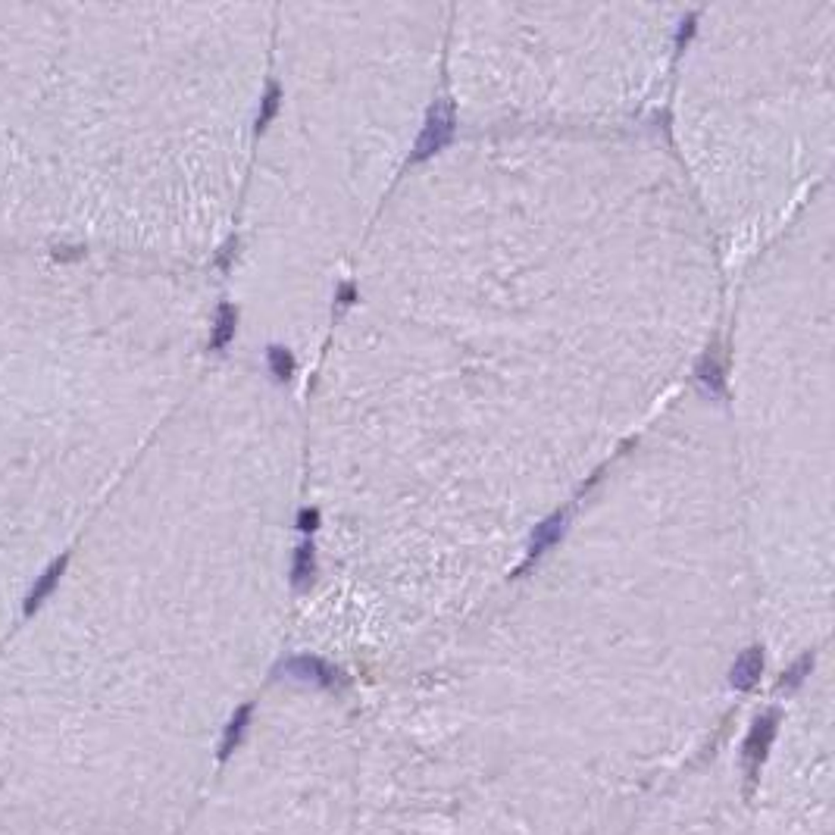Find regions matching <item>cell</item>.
<instances>
[{
    "mask_svg": "<svg viewBox=\"0 0 835 835\" xmlns=\"http://www.w3.org/2000/svg\"><path fill=\"white\" fill-rule=\"evenodd\" d=\"M776 729H779V714L776 710H770V714L757 716L748 738H744L742 757H744V776H748V785H754L757 776H761V767H763V761H767V754L773 748Z\"/></svg>",
    "mask_w": 835,
    "mask_h": 835,
    "instance_id": "1",
    "label": "cell"
},
{
    "mask_svg": "<svg viewBox=\"0 0 835 835\" xmlns=\"http://www.w3.org/2000/svg\"><path fill=\"white\" fill-rule=\"evenodd\" d=\"M454 135V110L447 103H435L426 116V126L417 138V148H413V160L423 163L429 160L435 150H441Z\"/></svg>",
    "mask_w": 835,
    "mask_h": 835,
    "instance_id": "2",
    "label": "cell"
},
{
    "mask_svg": "<svg viewBox=\"0 0 835 835\" xmlns=\"http://www.w3.org/2000/svg\"><path fill=\"white\" fill-rule=\"evenodd\" d=\"M279 673L292 676V679H298V682H313V686H320V688H335V679H338L335 669L322 657H313V654H298V657L285 660V664L279 667Z\"/></svg>",
    "mask_w": 835,
    "mask_h": 835,
    "instance_id": "3",
    "label": "cell"
},
{
    "mask_svg": "<svg viewBox=\"0 0 835 835\" xmlns=\"http://www.w3.org/2000/svg\"><path fill=\"white\" fill-rule=\"evenodd\" d=\"M761 673H763V651L761 648H748V651L738 654L733 669H729V686L735 692H751L761 682Z\"/></svg>",
    "mask_w": 835,
    "mask_h": 835,
    "instance_id": "4",
    "label": "cell"
},
{
    "mask_svg": "<svg viewBox=\"0 0 835 835\" xmlns=\"http://www.w3.org/2000/svg\"><path fill=\"white\" fill-rule=\"evenodd\" d=\"M563 535V516H551V520H544L542 526H535L533 538H529V561H535V557H542L544 551L551 548V544H557Z\"/></svg>",
    "mask_w": 835,
    "mask_h": 835,
    "instance_id": "5",
    "label": "cell"
},
{
    "mask_svg": "<svg viewBox=\"0 0 835 835\" xmlns=\"http://www.w3.org/2000/svg\"><path fill=\"white\" fill-rule=\"evenodd\" d=\"M251 714H254V707H251V704H241V707L235 710V716L229 720V726H226V733H223V744H219V761H226V757H229L232 751L241 744V738H245L247 723H251Z\"/></svg>",
    "mask_w": 835,
    "mask_h": 835,
    "instance_id": "6",
    "label": "cell"
},
{
    "mask_svg": "<svg viewBox=\"0 0 835 835\" xmlns=\"http://www.w3.org/2000/svg\"><path fill=\"white\" fill-rule=\"evenodd\" d=\"M313 576H316V554H313V544H301L298 551H294V563H292V582L298 591H307L310 585H313Z\"/></svg>",
    "mask_w": 835,
    "mask_h": 835,
    "instance_id": "7",
    "label": "cell"
},
{
    "mask_svg": "<svg viewBox=\"0 0 835 835\" xmlns=\"http://www.w3.org/2000/svg\"><path fill=\"white\" fill-rule=\"evenodd\" d=\"M63 567H66V557H60L57 563H53L51 570L41 576V582L34 585L32 589V595H29V601H25V613H32V610H38L41 604H44V598L51 595L53 589H57V582H60V572H63Z\"/></svg>",
    "mask_w": 835,
    "mask_h": 835,
    "instance_id": "8",
    "label": "cell"
},
{
    "mask_svg": "<svg viewBox=\"0 0 835 835\" xmlns=\"http://www.w3.org/2000/svg\"><path fill=\"white\" fill-rule=\"evenodd\" d=\"M695 376H698V385L704 391H714V395H720L723 391V363L716 354H704Z\"/></svg>",
    "mask_w": 835,
    "mask_h": 835,
    "instance_id": "9",
    "label": "cell"
},
{
    "mask_svg": "<svg viewBox=\"0 0 835 835\" xmlns=\"http://www.w3.org/2000/svg\"><path fill=\"white\" fill-rule=\"evenodd\" d=\"M235 322H238V313H235L232 303H223L216 310V326H213V338L210 348H226V344L235 338Z\"/></svg>",
    "mask_w": 835,
    "mask_h": 835,
    "instance_id": "10",
    "label": "cell"
},
{
    "mask_svg": "<svg viewBox=\"0 0 835 835\" xmlns=\"http://www.w3.org/2000/svg\"><path fill=\"white\" fill-rule=\"evenodd\" d=\"M266 363H269V372L275 376V382H288V379L294 376V367H298L292 350H285V348H269Z\"/></svg>",
    "mask_w": 835,
    "mask_h": 835,
    "instance_id": "11",
    "label": "cell"
},
{
    "mask_svg": "<svg viewBox=\"0 0 835 835\" xmlns=\"http://www.w3.org/2000/svg\"><path fill=\"white\" fill-rule=\"evenodd\" d=\"M811 669H813V657H811V654H804L801 660H795V664L785 669L782 682H779V686H782V688H798L807 679V676H811Z\"/></svg>",
    "mask_w": 835,
    "mask_h": 835,
    "instance_id": "12",
    "label": "cell"
},
{
    "mask_svg": "<svg viewBox=\"0 0 835 835\" xmlns=\"http://www.w3.org/2000/svg\"><path fill=\"white\" fill-rule=\"evenodd\" d=\"M275 110H279V88H269L266 91V98H264V103H260V113H257V129H266L269 126V120L275 116Z\"/></svg>",
    "mask_w": 835,
    "mask_h": 835,
    "instance_id": "13",
    "label": "cell"
},
{
    "mask_svg": "<svg viewBox=\"0 0 835 835\" xmlns=\"http://www.w3.org/2000/svg\"><path fill=\"white\" fill-rule=\"evenodd\" d=\"M316 523H320V513H316V510H301V513H298V529H301V533H313Z\"/></svg>",
    "mask_w": 835,
    "mask_h": 835,
    "instance_id": "14",
    "label": "cell"
}]
</instances>
